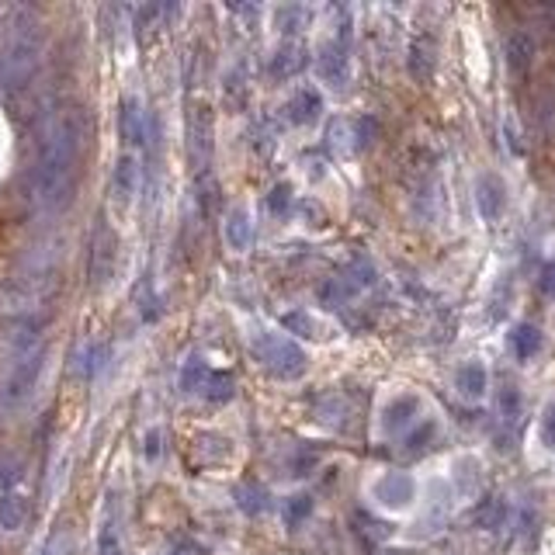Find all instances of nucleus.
Returning a JSON list of instances; mask_svg holds the SVG:
<instances>
[{
    "mask_svg": "<svg viewBox=\"0 0 555 555\" xmlns=\"http://www.w3.org/2000/svg\"><path fill=\"white\" fill-rule=\"evenodd\" d=\"M84 146H87V118L80 108L42 111L35 167L29 170V184H25V198L38 212H63L73 201Z\"/></svg>",
    "mask_w": 555,
    "mask_h": 555,
    "instance_id": "nucleus-1",
    "label": "nucleus"
},
{
    "mask_svg": "<svg viewBox=\"0 0 555 555\" xmlns=\"http://www.w3.org/2000/svg\"><path fill=\"white\" fill-rule=\"evenodd\" d=\"M45 53V32L38 14L29 7L11 11L4 35H0V87L18 91L35 77Z\"/></svg>",
    "mask_w": 555,
    "mask_h": 555,
    "instance_id": "nucleus-2",
    "label": "nucleus"
},
{
    "mask_svg": "<svg viewBox=\"0 0 555 555\" xmlns=\"http://www.w3.org/2000/svg\"><path fill=\"white\" fill-rule=\"evenodd\" d=\"M250 347H254V355H257V361H261L264 368L271 375H278V379H302L306 368H309L306 351L295 340L282 337V333H257L250 340Z\"/></svg>",
    "mask_w": 555,
    "mask_h": 555,
    "instance_id": "nucleus-3",
    "label": "nucleus"
},
{
    "mask_svg": "<svg viewBox=\"0 0 555 555\" xmlns=\"http://www.w3.org/2000/svg\"><path fill=\"white\" fill-rule=\"evenodd\" d=\"M49 292H53V278H42V274L11 278V282L0 285V313L29 320V316H35L45 306Z\"/></svg>",
    "mask_w": 555,
    "mask_h": 555,
    "instance_id": "nucleus-4",
    "label": "nucleus"
},
{
    "mask_svg": "<svg viewBox=\"0 0 555 555\" xmlns=\"http://www.w3.org/2000/svg\"><path fill=\"white\" fill-rule=\"evenodd\" d=\"M115 261H118V236L115 229L108 226V219L101 216L94 236H91V261H87V274H91V285L104 289L115 274Z\"/></svg>",
    "mask_w": 555,
    "mask_h": 555,
    "instance_id": "nucleus-5",
    "label": "nucleus"
},
{
    "mask_svg": "<svg viewBox=\"0 0 555 555\" xmlns=\"http://www.w3.org/2000/svg\"><path fill=\"white\" fill-rule=\"evenodd\" d=\"M42 364H45V347H35V351H29V355H21V358L14 361V371L7 375V382H4V389H0V403L14 406V403H21L25 396H32L35 382H38V375H42Z\"/></svg>",
    "mask_w": 555,
    "mask_h": 555,
    "instance_id": "nucleus-6",
    "label": "nucleus"
},
{
    "mask_svg": "<svg viewBox=\"0 0 555 555\" xmlns=\"http://www.w3.org/2000/svg\"><path fill=\"white\" fill-rule=\"evenodd\" d=\"M188 150H192L195 174H205L212 160V111L205 104H195L188 115Z\"/></svg>",
    "mask_w": 555,
    "mask_h": 555,
    "instance_id": "nucleus-7",
    "label": "nucleus"
},
{
    "mask_svg": "<svg viewBox=\"0 0 555 555\" xmlns=\"http://www.w3.org/2000/svg\"><path fill=\"white\" fill-rule=\"evenodd\" d=\"M347 69H351V60H347V42H344V38H333L327 45H320L316 73L323 77V84L344 87V84H347Z\"/></svg>",
    "mask_w": 555,
    "mask_h": 555,
    "instance_id": "nucleus-8",
    "label": "nucleus"
},
{
    "mask_svg": "<svg viewBox=\"0 0 555 555\" xmlns=\"http://www.w3.org/2000/svg\"><path fill=\"white\" fill-rule=\"evenodd\" d=\"M413 496H417V483H413L410 472H389V476H382L375 483V500L382 507H392V510L413 503Z\"/></svg>",
    "mask_w": 555,
    "mask_h": 555,
    "instance_id": "nucleus-9",
    "label": "nucleus"
},
{
    "mask_svg": "<svg viewBox=\"0 0 555 555\" xmlns=\"http://www.w3.org/2000/svg\"><path fill=\"white\" fill-rule=\"evenodd\" d=\"M476 208H479V216L486 223H496L503 216V208H507V188H503V181L496 174H483L476 181Z\"/></svg>",
    "mask_w": 555,
    "mask_h": 555,
    "instance_id": "nucleus-10",
    "label": "nucleus"
},
{
    "mask_svg": "<svg viewBox=\"0 0 555 555\" xmlns=\"http://www.w3.org/2000/svg\"><path fill=\"white\" fill-rule=\"evenodd\" d=\"M420 417V396H396L386 413H382V430L386 434H410V427L417 424Z\"/></svg>",
    "mask_w": 555,
    "mask_h": 555,
    "instance_id": "nucleus-11",
    "label": "nucleus"
},
{
    "mask_svg": "<svg viewBox=\"0 0 555 555\" xmlns=\"http://www.w3.org/2000/svg\"><path fill=\"white\" fill-rule=\"evenodd\" d=\"M503 60H507V69L514 77H524L531 69V63H535V38L524 29L507 32V38H503Z\"/></svg>",
    "mask_w": 555,
    "mask_h": 555,
    "instance_id": "nucleus-12",
    "label": "nucleus"
},
{
    "mask_svg": "<svg viewBox=\"0 0 555 555\" xmlns=\"http://www.w3.org/2000/svg\"><path fill=\"white\" fill-rule=\"evenodd\" d=\"M434 66H437V42H434V35H413V42H410V73H413V80L427 84L434 77Z\"/></svg>",
    "mask_w": 555,
    "mask_h": 555,
    "instance_id": "nucleus-13",
    "label": "nucleus"
},
{
    "mask_svg": "<svg viewBox=\"0 0 555 555\" xmlns=\"http://www.w3.org/2000/svg\"><path fill=\"white\" fill-rule=\"evenodd\" d=\"M118 132H122L126 146H143L146 143V118H143V108L132 94L122 98V108H118Z\"/></svg>",
    "mask_w": 555,
    "mask_h": 555,
    "instance_id": "nucleus-14",
    "label": "nucleus"
},
{
    "mask_svg": "<svg viewBox=\"0 0 555 555\" xmlns=\"http://www.w3.org/2000/svg\"><path fill=\"white\" fill-rule=\"evenodd\" d=\"M302 66H306V49H302L298 42H285V45L274 49V56H271L267 69H271L274 80H292Z\"/></svg>",
    "mask_w": 555,
    "mask_h": 555,
    "instance_id": "nucleus-15",
    "label": "nucleus"
},
{
    "mask_svg": "<svg viewBox=\"0 0 555 555\" xmlns=\"http://www.w3.org/2000/svg\"><path fill=\"white\" fill-rule=\"evenodd\" d=\"M486 386H490V375H486L483 361H465L455 371V389L461 399H483Z\"/></svg>",
    "mask_w": 555,
    "mask_h": 555,
    "instance_id": "nucleus-16",
    "label": "nucleus"
},
{
    "mask_svg": "<svg viewBox=\"0 0 555 555\" xmlns=\"http://www.w3.org/2000/svg\"><path fill=\"white\" fill-rule=\"evenodd\" d=\"M285 111H289V122H295V126H309V122L320 118L323 98H320L313 87H302V91H295V98L285 104Z\"/></svg>",
    "mask_w": 555,
    "mask_h": 555,
    "instance_id": "nucleus-17",
    "label": "nucleus"
},
{
    "mask_svg": "<svg viewBox=\"0 0 555 555\" xmlns=\"http://www.w3.org/2000/svg\"><path fill=\"white\" fill-rule=\"evenodd\" d=\"M507 347L518 361H531L542 351V330L535 323H518V327L507 333Z\"/></svg>",
    "mask_w": 555,
    "mask_h": 555,
    "instance_id": "nucleus-18",
    "label": "nucleus"
},
{
    "mask_svg": "<svg viewBox=\"0 0 555 555\" xmlns=\"http://www.w3.org/2000/svg\"><path fill=\"white\" fill-rule=\"evenodd\" d=\"M111 192H115V198H118L122 205H126V201H132V198H135V192H139V160H135L132 153H126V157L115 164Z\"/></svg>",
    "mask_w": 555,
    "mask_h": 555,
    "instance_id": "nucleus-19",
    "label": "nucleus"
},
{
    "mask_svg": "<svg viewBox=\"0 0 555 555\" xmlns=\"http://www.w3.org/2000/svg\"><path fill=\"white\" fill-rule=\"evenodd\" d=\"M25 521H29V496L7 490L0 496V527L4 531H18Z\"/></svg>",
    "mask_w": 555,
    "mask_h": 555,
    "instance_id": "nucleus-20",
    "label": "nucleus"
},
{
    "mask_svg": "<svg viewBox=\"0 0 555 555\" xmlns=\"http://www.w3.org/2000/svg\"><path fill=\"white\" fill-rule=\"evenodd\" d=\"M503 521H507V503H503L500 496H486V500H479V507L472 510V524H476V527H483V531H496Z\"/></svg>",
    "mask_w": 555,
    "mask_h": 555,
    "instance_id": "nucleus-21",
    "label": "nucleus"
},
{
    "mask_svg": "<svg viewBox=\"0 0 555 555\" xmlns=\"http://www.w3.org/2000/svg\"><path fill=\"white\" fill-rule=\"evenodd\" d=\"M226 240L233 250H247L250 240H254V229H250V216L243 208H233L226 219Z\"/></svg>",
    "mask_w": 555,
    "mask_h": 555,
    "instance_id": "nucleus-22",
    "label": "nucleus"
},
{
    "mask_svg": "<svg viewBox=\"0 0 555 555\" xmlns=\"http://www.w3.org/2000/svg\"><path fill=\"white\" fill-rule=\"evenodd\" d=\"M267 500H271V496H267L261 486H254V483L236 486V503H240V510H243V514H250V518H257V514L267 510Z\"/></svg>",
    "mask_w": 555,
    "mask_h": 555,
    "instance_id": "nucleus-23",
    "label": "nucleus"
},
{
    "mask_svg": "<svg viewBox=\"0 0 555 555\" xmlns=\"http://www.w3.org/2000/svg\"><path fill=\"white\" fill-rule=\"evenodd\" d=\"M496 406H500V417L507 420V424H518L521 420V413H524V396L518 386H503L500 389V396H496Z\"/></svg>",
    "mask_w": 555,
    "mask_h": 555,
    "instance_id": "nucleus-24",
    "label": "nucleus"
},
{
    "mask_svg": "<svg viewBox=\"0 0 555 555\" xmlns=\"http://www.w3.org/2000/svg\"><path fill=\"white\" fill-rule=\"evenodd\" d=\"M282 323L292 330V333H298V337H309V340H323V337H327V330L320 327L309 313H302V309H298V313H285Z\"/></svg>",
    "mask_w": 555,
    "mask_h": 555,
    "instance_id": "nucleus-25",
    "label": "nucleus"
},
{
    "mask_svg": "<svg viewBox=\"0 0 555 555\" xmlns=\"http://www.w3.org/2000/svg\"><path fill=\"white\" fill-rule=\"evenodd\" d=\"M208 364L201 358H192L188 364H184V371H181V389L184 392H201L205 389V382H208Z\"/></svg>",
    "mask_w": 555,
    "mask_h": 555,
    "instance_id": "nucleus-26",
    "label": "nucleus"
},
{
    "mask_svg": "<svg viewBox=\"0 0 555 555\" xmlns=\"http://www.w3.org/2000/svg\"><path fill=\"white\" fill-rule=\"evenodd\" d=\"M233 375H226V371H212L208 375V382H205V399H212V403H226V399H233Z\"/></svg>",
    "mask_w": 555,
    "mask_h": 555,
    "instance_id": "nucleus-27",
    "label": "nucleus"
},
{
    "mask_svg": "<svg viewBox=\"0 0 555 555\" xmlns=\"http://www.w3.org/2000/svg\"><path fill=\"white\" fill-rule=\"evenodd\" d=\"M274 21H278V29L285 35H292V32H298L306 21H309V11L306 7H278V14H274Z\"/></svg>",
    "mask_w": 555,
    "mask_h": 555,
    "instance_id": "nucleus-28",
    "label": "nucleus"
},
{
    "mask_svg": "<svg viewBox=\"0 0 555 555\" xmlns=\"http://www.w3.org/2000/svg\"><path fill=\"white\" fill-rule=\"evenodd\" d=\"M309 514H313V496H306V493H298V496H292L285 503V521L292 524V527H298Z\"/></svg>",
    "mask_w": 555,
    "mask_h": 555,
    "instance_id": "nucleus-29",
    "label": "nucleus"
},
{
    "mask_svg": "<svg viewBox=\"0 0 555 555\" xmlns=\"http://www.w3.org/2000/svg\"><path fill=\"white\" fill-rule=\"evenodd\" d=\"M538 437H542V445L545 448H552L555 452V399L542 410V420H538Z\"/></svg>",
    "mask_w": 555,
    "mask_h": 555,
    "instance_id": "nucleus-30",
    "label": "nucleus"
},
{
    "mask_svg": "<svg viewBox=\"0 0 555 555\" xmlns=\"http://www.w3.org/2000/svg\"><path fill=\"white\" fill-rule=\"evenodd\" d=\"M289 205H292L289 184H274V188H271V195H267V212H274V216H285V212H289Z\"/></svg>",
    "mask_w": 555,
    "mask_h": 555,
    "instance_id": "nucleus-31",
    "label": "nucleus"
},
{
    "mask_svg": "<svg viewBox=\"0 0 555 555\" xmlns=\"http://www.w3.org/2000/svg\"><path fill=\"white\" fill-rule=\"evenodd\" d=\"M434 434H437V427L427 420V424H420L417 430L406 434V448H410V452H420V448H427V441H430Z\"/></svg>",
    "mask_w": 555,
    "mask_h": 555,
    "instance_id": "nucleus-32",
    "label": "nucleus"
},
{
    "mask_svg": "<svg viewBox=\"0 0 555 555\" xmlns=\"http://www.w3.org/2000/svg\"><path fill=\"white\" fill-rule=\"evenodd\" d=\"M101 358H104V347H101V344H91V347L84 351V358H80V375L91 379V375L101 368Z\"/></svg>",
    "mask_w": 555,
    "mask_h": 555,
    "instance_id": "nucleus-33",
    "label": "nucleus"
},
{
    "mask_svg": "<svg viewBox=\"0 0 555 555\" xmlns=\"http://www.w3.org/2000/svg\"><path fill=\"white\" fill-rule=\"evenodd\" d=\"M38 555H69V535H66V531H56V535L42 545Z\"/></svg>",
    "mask_w": 555,
    "mask_h": 555,
    "instance_id": "nucleus-34",
    "label": "nucleus"
},
{
    "mask_svg": "<svg viewBox=\"0 0 555 555\" xmlns=\"http://www.w3.org/2000/svg\"><path fill=\"white\" fill-rule=\"evenodd\" d=\"M538 292L545 295V298L555 295V261H549L542 267V274H538Z\"/></svg>",
    "mask_w": 555,
    "mask_h": 555,
    "instance_id": "nucleus-35",
    "label": "nucleus"
},
{
    "mask_svg": "<svg viewBox=\"0 0 555 555\" xmlns=\"http://www.w3.org/2000/svg\"><path fill=\"white\" fill-rule=\"evenodd\" d=\"M98 555H122V549H118V542H115V535H108V531H104V538H101Z\"/></svg>",
    "mask_w": 555,
    "mask_h": 555,
    "instance_id": "nucleus-36",
    "label": "nucleus"
}]
</instances>
